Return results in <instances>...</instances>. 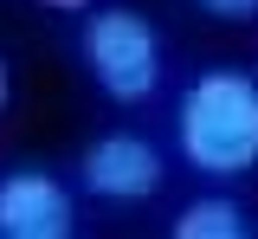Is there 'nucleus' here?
<instances>
[{
  "label": "nucleus",
  "mask_w": 258,
  "mask_h": 239,
  "mask_svg": "<svg viewBox=\"0 0 258 239\" xmlns=\"http://www.w3.org/2000/svg\"><path fill=\"white\" fill-rule=\"evenodd\" d=\"M84 65H91L97 91L116 103H142L161 84V39L142 13L129 7H103L84 20Z\"/></svg>",
  "instance_id": "nucleus-2"
},
{
  "label": "nucleus",
  "mask_w": 258,
  "mask_h": 239,
  "mask_svg": "<svg viewBox=\"0 0 258 239\" xmlns=\"http://www.w3.org/2000/svg\"><path fill=\"white\" fill-rule=\"evenodd\" d=\"M161 149L142 136H129V130H116V136H97L91 149H84V188H91L97 201H149L161 188Z\"/></svg>",
  "instance_id": "nucleus-4"
},
{
  "label": "nucleus",
  "mask_w": 258,
  "mask_h": 239,
  "mask_svg": "<svg viewBox=\"0 0 258 239\" xmlns=\"http://www.w3.org/2000/svg\"><path fill=\"white\" fill-rule=\"evenodd\" d=\"M71 194L45 168H13L0 181V239H71Z\"/></svg>",
  "instance_id": "nucleus-3"
},
{
  "label": "nucleus",
  "mask_w": 258,
  "mask_h": 239,
  "mask_svg": "<svg viewBox=\"0 0 258 239\" xmlns=\"http://www.w3.org/2000/svg\"><path fill=\"white\" fill-rule=\"evenodd\" d=\"M200 13H213V20H252L258 13V0H194Z\"/></svg>",
  "instance_id": "nucleus-6"
},
{
  "label": "nucleus",
  "mask_w": 258,
  "mask_h": 239,
  "mask_svg": "<svg viewBox=\"0 0 258 239\" xmlns=\"http://www.w3.org/2000/svg\"><path fill=\"white\" fill-rule=\"evenodd\" d=\"M174 136H181L187 168L213 174V181L252 174L258 168V78H245V71H232V65L200 71L187 91H181Z\"/></svg>",
  "instance_id": "nucleus-1"
},
{
  "label": "nucleus",
  "mask_w": 258,
  "mask_h": 239,
  "mask_svg": "<svg viewBox=\"0 0 258 239\" xmlns=\"http://www.w3.org/2000/svg\"><path fill=\"white\" fill-rule=\"evenodd\" d=\"M7 91H13V78H7V65H0V110H7Z\"/></svg>",
  "instance_id": "nucleus-8"
},
{
  "label": "nucleus",
  "mask_w": 258,
  "mask_h": 239,
  "mask_svg": "<svg viewBox=\"0 0 258 239\" xmlns=\"http://www.w3.org/2000/svg\"><path fill=\"white\" fill-rule=\"evenodd\" d=\"M239 233H245V207L226 194H200L174 220V239H239Z\"/></svg>",
  "instance_id": "nucleus-5"
},
{
  "label": "nucleus",
  "mask_w": 258,
  "mask_h": 239,
  "mask_svg": "<svg viewBox=\"0 0 258 239\" xmlns=\"http://www.w3.org/2000/svg\"><path fill=\"white\" fill-rule=\"evenodd\" d=\"M39 7H58V13H84V7H97V0H39Z\"/></svg>",
  "instance_id": "nucleus-7"
}]
</instances>
